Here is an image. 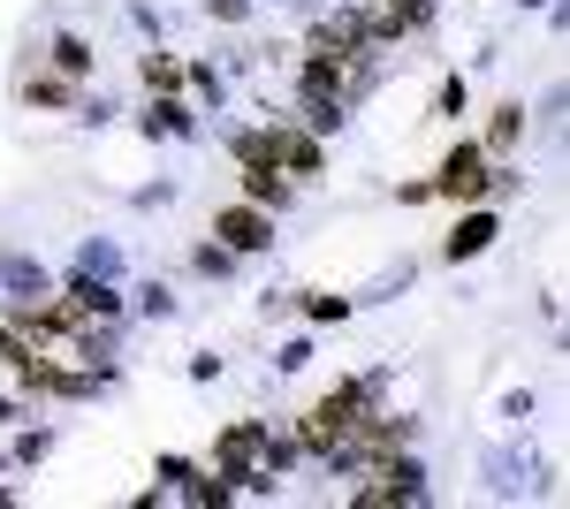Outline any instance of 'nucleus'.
I'll return each instance as SVG.
<instances>
[{
  "instance_id": "f257e3e1",
  "label": "nucleus",
  "mask_w": 570,
  "mask_h": 509,
  "mask_svg": "<svg viewBox=\"0 0 570 509\" xmlns=\"http://www.w3.org/2000/svg\"><path fill=\"white\" fill-rule=\"evenodd\" d=\"M115 381H122V373H91V365H69V358H39V350H31V358L16 365V395H31V403H39V395H53V403H91L99 388H115Z\"/></svg>"
},
{
  "instance_id": "f03ea898",
  "label": "nucleus",
  "mask_w": 570,
  "mask_h": 509,
  "mask_svg": "<svg viewBox=\"0 0 570 509\" xmlns=\"http://www.w3.org/2000/svg\"><path fill=\"white\" fill-rule=\"evenodd\" d=\"M487 175H494V160L480 153V137H456L434 168V198H449V206H487Z\"/></svg>"
},
{
  "instance_id": "7ed1b4c3",
  "label": "nucleus",
  "mask_w": 570,
  "mask_h": 509,
  "mask_svg": "<svg viewBox=\"0 0 570 509\" xmlns=\"http://www.w3.org/2000/svg\"><path fill=\"white\" fill-rule=\"evenodd\" d=\"M214 236L236 258H259V252H274V244H282V221H274L266 206H252V198H228V206L214 213Z\"/></svg>"
},
{
  "instance_id": "20e7f679",
  "label": "nucleus",
  "mask_w": 570,
  "mask_h": 509,
  "mask_svg": "<svg viewBox=\"0 0 570 509\" xmlns=\"http://www.w3.org/2000/svg\"><path fill=\"white\" fill-rule=\"evenodd\" d=\"M53 297L69 304L77 320H99V327H122V320H130V297H122V282H107V274H77V266H69Z\"/></svg>"
},
{
  "instance_id": "39448f33",
  "label": "nucleus",
  "mask_w": 570,
  "mask_h": 509,
  "mask_svg": "<svg viewBox=\"0 0 570 509\" xmlns=\"http://www.w3.org/2000/svg\"><path fill=\"white\" fill-rule=\"evenodd\" d=\"M274 160H282L289 183H320L327 175V137H312L305 123H282L274 115Z\"/></svg>"
},
{
  "instance_id": "423d86ee",
  "label": "nucleus",
  "mask_w": 570,
  "mask_h": 509,
  "mask_svg": "<svg viewBox=\"0 0 570 509\" xmlns=\"http://www.w3.org/2000/svg\"><path fill=\"white\" fill-rule=\"evenodd\" d=\"M494 236H502V213H494V206H456V228L441 236V258L464 266V258L494 252Z\"/></svg>"
},
{
  "instance_id": "0eeeda50",
  "label": "nucleus",
  "mask_w": 570,
  "mask_h": 509,
  "mask_svg": "<svg viewBox=\"0 0 570 509\" xmlns=\"http://www.w3.org/2000/svg\"><path fill=\"white\" fill-rule=\"evenodd\" d=\"M145 137H198V107L183 91H145V115H137Z\"/></svg>"
},
{
  "instance_id": "6e6552de",
  "label": "nucleus",
  "mask_w": 570,
  "mask_h": 509,
  "mask_svg": "<svg viewBox=\"0 0 570 509\" xmlns=\"http://www.w3.org/2000/svg\"><path fill=\"white\" fill-rule=\"evenodd\" d=\"M16 99L39 107V115H77V107H85V91L69 85V77H53V69H31V77L16 85Z\"/></svg>"
},
{
  "instance_id": "1a4fd4ad",
  "label": "nucleus",
  "mask_w": 570,
  "mask_h": 509,
  "mask_svg": "<svg viewBox=\"0 0 570 509\" xmlns=\"http://www.w3.org/2000/svg\"><path fill=\"white\" fill-rule=\"evenodd\" d=\"M236 175H244V198L266 213H289V198H297V183L274 168V160H236Z\"/></svg>"
},
{
  "instance_id": "9d476101",
  "label": "nucleus",
  "mask_w": 570,
  "mask_h": 509,
  "mask_svg": "<svg viewBox=\"0 0 570 509\" xmlns=\"http://www.w3.org/2000/svg\"><path fill=\"white\" fill-rule=\"evenodd\" d=\"M46 69L69 77V85H85L91 69H99V46H91L85 31H53V39H46Z\"/></svg>"
},
{
  "instance_id": "9b49d317",
  "label": "nucleus",
  "mask_w": 570,
  "mask_h": 509,
  "mask_svg": "<svg viewBox=\"0 0 570 509\" xmlns=\"http://www.w3.org/2000/svg\"><path fill=\"white\" fill-rule=\"evenodd\" d=\"M525 145V99H502L494 115H487V129H480V153L487 160H510Z\"/></svg>"
},
{
  "instance_id": "f8f14e48",
  "label": "nucleus",
  "mask_w": 570,
  "mask_h": 509,
  "mask_svg": "<svg viewBox=\"0 0 570 509\" xmlns=\"http://www.w3.org/2000/svg\"><path fill=\"white\" fill-rule=\"evenodd\" d=\"M0 297H46V266L31 252H8L0 258Z\"/></svg>"
},
{
  "instance_id": "ddd939ff",
  "label": "nucleus",
  "mask_w": 570,
  "mask_h": 509,
  "mask_svg": "<svg viewBox=\"0 0 570 509\" xmlns=\"http://www.w3.org/2000/svg\"><path fill=\"white\" fill-rule=\"evenodd\" d=\"M373 8H381V23H389V46H403L411 31L434 23V0H373Z\"/></svg>"
},
{
  "instance_id": "4468645a",
  "label": "nucleus",
  "mask_w": 570,
  "mask_h": 509,
  "mask_svg": "<svg viewBox=\"0 0 570 509\" xmlns=\"http://www.w3.org/2000/svg\"><path fill=\"white\" fill-rule=\"evenodd\" d=\"M137 85H145V91H183V53L145 46V53H137Z\"/></svg>"
},
{
  "instance_id": "2eb2a0df",
  "label": "nucleus",
  "mask_w": 570,
  "mask_h": 509,
  "mask_svg": "<svg viewBox=\"0 0 570 509\" xmlns=\"http://www.w3.org/2000/svg\"><path fill=\"white\" fill-rule=\"evenodd\" d=\"M297 115H305L312 137H335V129L351 123V107H343V99H327V91H297Z\"/></svg>"
},
{
  "instance_id": "dca6fc26",
  "label": "nucleus",
  "mask_w": 570,
  "mask_h": 509,
  "mask_svg": "<svg viewBox=\"0 0 570 509\" xmlns=\"http://www.w3.org/2000/svg\"><path fill=\"white\" fill-rule=\"evenodd\" d=\"M8 457H16V471H39L46 457H53V425L16 419V441H8Z\"/></svg>"
},
{
  "instance_id": "f3484780",
  "label": "nucleus",
  "mask_w": 570,
  "mask_h": 509,
  "mask_svg": "<svg viewBox=\"0 0 570 509\" xmlns=\"http://www.w3.org/2000/svg\"><path fill=\"white\" fill-rule=\"evenodd\" d=\"M289 304L305 312L312 327H343V320H351V312H357V304H351V297H335V290H297V297H289Z\"/></svg>"
},
{
  "instance_id": "a211bd4d",
  "label": "nucleus",
  "mask_w": 570,
  "mask_h": 509,
  "mask_svg": "<svg viewBox=\"0 0 570 509\" xmlns=\"http://www.w3.org/2000/svg\"><path fill=\"white\" fill-rule=\"evenodd\" d=\"M259 441H266V419H236V425H220L214 457H259Z\"/></svg>"
},
{
  "instance_id": "6ab92c4d",
  "label": "nucleus",
  "mask_w": 570,
  "mask_h": 509,
  "mask_svg": "<svg viewBox=\"0 0 570 509\" xmlns=\"http://www.w3.org/2000/svg\"><path fill=\"white\" fill-rule=\"evenodd\" d=\"M228 160H274V123L259 129H228ZM282 168V160H274Z\"/></svg>"
},
{
  "instance_id": "aec40b11",
  "label": "nucleus",
  "mask_w": 570,
  "mask_h": 509,
  "mask_svg": "<svg viewBox=\"0 0 570 509\" xmlns=\"http://www.w3.org/2000/svg\"><path fill=\"white\" fill-rule=\"evenodd\" d=\"M190 266H198V274H206V282H228V274H236V266H244V258L228 252V244H220V236H206V244H198V252H190Z\"/></svg>"
},
{
  "instance_id": "412c9836",
  "label": "nucleus",
  "mask_w": 570,
  "mask_h": 509,
  "mask_svg": "<svg viewBox=\"0 0 570 509\" xmlns=\"http://www.w3.org/2000/svg\"><path fill=\"white\" fill-rule=\"evenodd\" d=\"M183 304H176V290H168V282H137V320H153V327H160V320H176Z\"/></svg>"
},
{
  "instance_id": "4be33fe9",
  "label": "nucleus",
  "mask_w": 570,
  "mask_h": 509,
  "mask_svg": "<svg viewBox=\"0 0 570 509\" xmlns=\"http://www.w3.org/2000/svg\"><path fill=\"white\" fill-rule=\"evenodd\" d=\"M77 274H107V282H122V252L91 236V244H77Z\"/></svg>"
},
{
  "instance_id": "5701e85b",
  "label": "nucleus",
  "mask_w": 570,
  "mask_h": 509,
  "mask_svg": "<svg viewBox=\"0 0 570 509\" xmlns=\"http://www.w3.org/2000/svg\"><path fill=\"white\" fill-rule=\"evenodd\" d=\"M259 464L274 471V479H289V471H297V441H289V433H274V425H266V441H259Z\"/></svg>"
},
{
  "instance_id": "b1692460",
  "label": "nucleus",
  "mask_w": 570,
  "mask_h": 509,
  "mask_svg": "<svg viewBox=\"0 0 570 509\" xmlns=\"http://www.w3.org/2000/svg\"><path fill=\"white\" fill-rule=\"evenodd\" d=\"M183 85H190L198 107H220V69H214V61H183Z\"/></svg>"
},
{
  "instance_id": "393cba45",
  "label": "nucleus",
  "mask_w": 570,
  "mask_h": 509,
  "mask_svg": "<svg viewBox=\"0 0 570 509\" xmlns=\"http://www.w3.org/2000/svg\"><path fill=\"white\" fill-rule=\"evenodd\" d=\"M464 99H472V85H464V77L449 69V77L434 85V123H456V115H464Z\"/></svg>"
},
{
  "instance_id": "a878e982",
  "label": "nucleus",
  "mask_w": 570,
  "mask_h": 509,
  "mask_svg": "<svg viewBox=\"0 0 570 509\" xmlns=\"http://www.w3.org/2000/svg\"><path fill=\"white\" fill-rule=\"evenodd\" d=\"M23 358H31V342L16 335V327H8V320H0V365H8V373H16V365H23Z\"/></svg>"
},
{
  "instance_id": "bb28decb",
  "label": "nucleus",
  "mask_w": 570,
  "mask_h": 509,
  "mask_svg": "<svg viewBox=\"0 0 570 509\" xmlns=\"http://www.w3.org/2000/svg\"><path fill=\"white\" fill-rule=\"evenodd\" d=\"M198 8H206L214 23H244V16H252V0H198Z\"/></svg>"
},
{
  "instance_id": "cd10ccee",
  "label": "nucleus",
  "mask_w": 570,
  "mask_h": 509,
  "mask_svg": "<svg viewBox=\"0 0 570 509\" xmlns=\"http://www.w3.org/2000/svg\"><path fill=\"white\" fill-rule=\"evenodd\" d=\"M426 198H434V175H419V183H403V190H395V206H426Z\"/></svg>"
},
{
  "instance_id": "c85d7f7f",
  "label": "nucleus",
  "mask_w": 570,
  "mask_h": 509,
  "mask_svg": "<svg viewBox=\"0 0 570 509\" xmlns=\"http://www.w3.org/2000/svg\"><path fill=\"white\" fill-rule=\"evenodd\" d=\"M16 419H31V395H8L0 388V425H16Z\"/></svg>"
},
{
  "instance_id": "c756f323",
  "label": "nucleus",
  "mask_w": 570,
  "mask_h": 509,
  "mask_svg": "<svg viewBox=\"0 0 570 509\" xmlns=\"http://www.w3.org/2000/svg\"><path fill=\"white\" fill-rule=\"evenodd\" d=\"M305 358H312V342L297 335V342H282V358H274V365H282V373H297V365H305Z\"/></svg>"
},
{
  "instance_id": "7c9ffc66",
  "label": "nucleus",
  "mask_w": 570,
  "mask_h": 509,
  "mask_svg": "<svg viewBox=\"0 0 570 509\" xmlns=\"http://www.w3.org/2000/svg\"><path fill=\"white\" fill-rule=\"evenodd\" d=\"M190 381H198V388L220 381V358H214V350H198V358H190Z\"/></svg>"
},
{
  "instance_id": "2f4dec72",
  "label": "nucleus",
  "mask_w": 570,
  "mask_h": 509,
  "mask_svg": "<svg viewBox=\"0 0 570 509\" xmlns=\"http://www.w3.org/2000/svg\"><path fill=\"white\" fill-rule=\"evenodd\" d=\"M0 471H16V457H8V441H0Z\"/></svg>"
},
{
  "instance_id": "473e14b6",
  "label": "nucleus",
  "mask_w": 570,
  "mask_h": 509,
  "mask_svg": "<svg viewBox=\"0 0 570 509\" xmlns=\"http://www.w3.org/2000/svg\"><path fill=\"white\" fill-rule=\"evenodd\" d=\"M525 8H548V0H525Z\"/></svg>"
},
{
  "instance_id": "72a5a7b5",
  "label": "nucleus",
  "mask_w": 570,
  "mask_h": 509,
  "mask_svg": "<svg viewBox=\"0 0 570 509\" xmlns=\"http://www.w3.org/2000/svg\"><path fill=\"white\" fill-rule=\"evenodd\" d=\"M252 8H266V0H252Z\"/></svg>"
}]
</instances>
